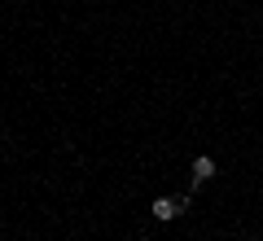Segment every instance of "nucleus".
<instances>
[{
    "label": "nucleus",
    "mask_w": 263,
    "mask_h": 241,
    "mask_svg": "<svg viewBox=\"0 0 263 241\" xmlns=\"http://www.w3.org/2000/svg\"><path fill=\"white\" fill-rule=\"evenodd\" d=\"M180 211H189V197H184V202H176V197H154V206H149V215H154V219H162V224L176 219Z\"/></svg>",
    "instance_id": "nucleus-1"
},
{
    "label": "nucleus",
    "mask_w": 263,
    "mask_h": 241,
    "mask_svg": "<svg viewBox=\"0 0 263 241\" xmlns=\"http://www.w3.org/2000/svg\"><path fill=\"white\" fill-rule=\"evenodd\" d=\"M211 176H215V158H197V162H193V180H197V184H206Z\"/></svg>",
    "instance_id": "nucleus-2"
}]
</instances>
